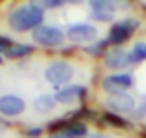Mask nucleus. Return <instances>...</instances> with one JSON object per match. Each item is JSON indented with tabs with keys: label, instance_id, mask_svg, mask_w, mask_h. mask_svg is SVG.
Segmentation results:
<instances>
[{
	"label": "nucleus",
	"instance_id": "f257e3e1",
	"mask_svg": "<svg viewBox=\"0 0 146 138\" xmlns=\"http://www.w3.org/2000/svg\"><path fill=\"white\" fill-rule=\"evenodd\" d=\"M44 16L46 12L38 2L20 4L8 14V26L14 32H34L36 28L44 26Z\"/></svg>",
	"mask_w": 146,
	"mask_h": 138
},
{
	"label": "nucleus",
	"instance_id": "f03ea898",
	"mask_svg": "<svg viewBox=\"0 0 146 138\" xmlns=\"http://www.w3.org/2000/svg\"><path fill=\"white\" fill-rule=\"evenodd\" d=\"M73 75H75V67H73V63L65 61V59L51 61L48 67H46V71H44L46 81H48L49 85L57 87V91L63 89V87H67V85H71L69 81L73 79Z\"/></svg>",
	"mask_w": 146,
	"mask_h": 138
},
{
	"label": "nucleus",
	"instance_id": "7ed1b4c3",
	"mask_svg": "<svg viewBox=\"0 0 146 138\" xmlns=\"http://www.w3.org/2000/svg\"><path fill=\"white\" fill-rule=\"evenodd\" d=\"M140 28V20L132 18V16H126L122 18L121 22H115L109 30V44L113 46H122L124 42H128V38Z\"/></svg>",
	"mask_w": 146,
	"mask_h": 138
},
{
	"label": "nucleus",
	"instance_id": "20e7f679",
	"mask_svg": "<svg viewBox=\"0 0 146 138\" xmlns=\"http://www.w3.org/2000/svg\"><path fill=\"white\" fill-rule=\"evenodd\" d=\"M32 40L34 44L42 47H59L65 42V32L57 26H40L32 32Z\"/></svg>",
	"mask_w": 146,
	"mask_h": 138
},
{
	"label": "nucleus",
	"instance_id": "39448f33",
	"mask_svg": "<svg viewBox=\"0 0 146 138\" xmlns=\"http://www.w3.org/2000/svg\"><path fill=\"white\" fill-rule=\"evenodd\" d=\"M134 85V75L132 73H113L109 77L103 79V91L111 95H121V93H128V89Z\"/></svg>",
	"mask_w": 146,
	"mask_h": 138
},
{
	"label": "nucleus",
	"instance_id": "423d86ee",
	"mask_svg": "<svg viewBox=\"0 0 146 138\" xmlns=\"http://www.w3.org/2000/svg\"><path fill=\"white\" fill-rule=\"evenodd\" d=\"M97 28L91 26V24H85V22H77L67 26L65 30V38L73 42V44H93L97 40Z\"/></svg>",
	"mask_w": 146,
	"mask_h": 138
},
{
	"label": "nucleus",
	"instance_id": "0eeeda50",
	"mask_svg": "<svg viewBox=\"0 0 146 138\" xmlns=\"http://www.w3.org/2000/svg\"><path fill=\"white\" fill-rule=\"evenodd\" d=\"M87 134H89V126L85 122L73 120V122H65L61 126L51 124L48 138H85Z\"/></svg>",
	"mask_w": 146,
	"mask_h": 138
},
{
	"label": "nucleus",
	"instance_id": "6e6552de",
	"mask_svg": "<svg viewBox=\"0 0 146 138\" xmlns=\"http://www.w3.org/2000/svg\"><path fill=\"white\" fill-rule=\"evenodd\" d=\"M107 113L113 115H126V113H134L136 109V99L128 93H121V95H111L107 99Z\"/></svg>",
	"mask_w": 146,
	"mask_h": 138
},
{
	"label": "nucleus",
	"instance_id": "1a4fd4ad",
	"mask_svg": "<svg viewBox=\"0 0 146 138\" xmlns=\"http://www.w3.org/2000/svg\"><path fill=\"white\" fill-rule=\"evenodd\" d=\"M89 8H91V18L93 20H97V22H113L119 4H115L111 0H91Z\"/></svg>",
	"mask_w": 146,
	"mask_h": 138
},
{
	"label": "nucleus",
	"instance_id": "9d476101",
	"mask_svg": "<svg viewBox=\"0 0 146 138\" xmlns=\"http://www.w3.org/2000/svg\"><path fill=\"white\" fill-rule=\"evenodd\" d=\"M26 111V101L18 95H2L0 97V115L2 116H20Z\"/></svg>",
	"mask_w": 146,
	"mask_h": 138
},
{
	"label": "nucleus",
	"instance_id": "9b49d317",
	"mask_svg": "<svg viewBox=\"0 0 146 138\" xmlns=\"http://www.w3.org/2000/svg\"><path fill=\"white\" fill-rule=\"evenodd\" d=\"M130 63H132L130 53L126 49H121V47H113L105 55V65L109 69H113V71H119V73H121V69L128 67Z\"/></svg>",
	"mask_w": 146,
	"mask_h": 138
},
{
	"label": "nucleus",
	"instance_id": "f8f14e48",
	"mask_svg": "<svg viewBox=\"0 0 146 138\" xmlns=\"http://www.w3.org/2000/svg\"><path fill=\"white\" fill-rule=\"evenodd\" d=\"M85 95H87V89H85L83 85H67V87L59 89L53 97H55V101L61 103V105H73V103L81 101Z\"/></svg>",
	"mask_w": 146,
	"mask_h": 138
},
{
	"label": "nucleus",
	"instance_id": "ddd939ff",
	"mask_svg": "<svg viewBox=\"0 0 146 138\" xmlns=\"http://www.w3.org/2000/svg\"><path fill=\"white\" fill-rule=\"evenodd\" d=\"M55 97L53 95H49V93H44V95H40L36 101H34V109L38 111V113H49V111H53V107H55Z\"/></svg>",
	"mask_w": 146,
	"mask_h": 138
},
{
	"label": "nucleus",
	"instance_id": "4468645a",
	"mask_svg": "<svg viewBox=\"0 0 146 138\" xmlns=\"http://www.w3.org/2000/svg\"><path fill=\"white\" fill-rule=\"evenodd\" d=\"M30 53H34V47L32 46H28V44H14V46L6 51V57H10V59H20V57H26V55H30Z\"/></svg>",
	"mask_w": 146,
	"mask_h": 138
},
{
	"label": "nucleus",
	"instance_id": "2eb2a0df",
	"mask_svg": "<svg viewBox=\"0 0 146 138\" xmlns=\"http://www.w3.org/2000/svg\"><path fill=\"white\" fill-rule=\"evenodd\" d=\"M107 46H109V40H97V42H93V44H89V46L85 47V51L89 53V55H93V57H99V55H107Z\"/></svg>",
	"mask_w": 146,
	"mask_h": 138
},
{
	"label": "nucleus",
	"instance_id": "dca6fc26",
	"mask_svg": "<svg viewBox=\"0 0 146 138\" xmlns=\"http://www.w3.org/2000/svg\"><path fill=\"white\" fill-rule=\"evenodd\" d=\"M130 59H132V63H140V61H144L146 59V44L144 42H136L134 46L130 47Z\"/></svg>",
	"mask_w": 146,
	"mask_h": 138
},
{
	"label": "nucleus",
	"instance_id": "f3484780",
	"mask_svg": "<svg viewBox=\"0 0 146 138\" xmlns=\"http://www.w3.org/2000/svg\"><path fill=\"white\" fill-rule=\"evenodd\" d=\"M103 122H105V124H111V126H117V128H128L126 120H124V118H121L119 115H113V113H105Z\"/></svg>",
	"mask_w": 146,
	"mask_h": 138
},
{
	"label": "nucleus",
	"instance_id": "a211bd4d",
	"mask_svg": "<svg viewBox=\"0 0 146 138\" xmlns=\"http://www.w3.org/2000/svg\"><path fill=\"white\" fill-rule=\"evenodd\" d=\"M134 116H136V118H144V116H146V97H142V101L136 105V109H134Z\"/></svg>",
	"mask_w": 146,
	"mask_h": 138
},
{
	"label": "nucleus",
	"instance_id": "6ab92c4d",
	"mask_svg": "<svg viewBox=\"0 0 146 138\" xmlns=\"http://www.w3.org/2000/svg\"><path fill=\"white\" fill-rule=\"evenodd\" d=\"M12 46H14V44H12V40H10V38L0 36V51H4V53H6V51H8Z\"/></svg>",
	"mask_w": 146,
	"mask_h": 138
},
{
	"label": "nucleus",
	"instance_id": "aec40b11",
	"mask_svg": "<svg viewBox=\"0 0 146 138\" xmlns=\"http://www.w3.org/2000/svg\"><path fill=\"white\" fill-rule=\"evenodd\" d=\"M61 4H63V2H59V0H51V2L46 0V2H42L40 6H42V8H59Z\"/></svg>",
	"mask_w": 146,
	"mask_h": 138
},
{
	"label": "nucleus",
	"instance_id": "412c9836",
	"mask_svg": "<svg viewBox=\"0 0 146 138\" xmlns=\"http://www.w3.org/2000/svg\"><path fill=\"white\" fill-rule=\"evenodd\" d=\"M26 134H28L30 138H38L40 134H42V128H40V126H38V128H30V130H28Z\"/></svg>",
	"mask_w": 146,
	"mask_h": 138
},
{
	"label": "nucleus",
	"instance_id": "4be33fe9",
	"mask_svg": "<svg viewBox=\"0 0 146 138\" xmlns=\"http://www.w3.org/2000/svg\"><path fill=\"white\" fill-rule=\"evenodd\" d=\"M4 130H6V122L0 118V132H4Z\"/></svg>",
	"mask_w": 146,
	"mask_h": 138
}]
</instances>
